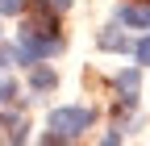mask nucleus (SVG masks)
Listing matches in <instances>:
<instances>
[{
    "mask_svg": "<svg viewBox=\"0 0 150 146\" xmlns=\"http://www.w3.org/2000/svg\"><path fill=\"white\" fill-rule=\"evenodd\" d=\"M92 121H96V113H92L88 104H63V108H54V113L46 117L42 142H71L83 130H92Z\"/></svg>",
    "mask_w": 150,
    "mask_h": 146,
    "instance_id": "f03ea898",
    "label": "nucleus"
},
{
    "mask_svg": "<svg viewBox=\"0 0 150 146\" xmlns=\"http://www.w3.org/2000/svg\"><path fill=\"white\" fill-rule=\"evenodd\" d=\"M121 25H134V29H150V0H129L121 4Z\"/></svg>",
    "mask_w": 150,
    "mask_h": 146,
    "instance_id": "20e7f679",
    "label": "nucleus"
},
{
    "mask_svg": "<svg viewBox=\"0 0 150 146\" xmlns=\"http://www.w3.org/2000/svg\"><path fill=\"white\" fill-rule=\"evenodd\" d=\"M54 84H59V75H54L50 67H42V63H33V71H29V88H33V92H50Z\"/></svg>",
    "mask_w": 150,
    "mask_h": 146,
    "instance_id": "39448f33",
    "label": "nucleus"
},
{
    "mask_svg": "<svg viewBox=\"0 0 150 146\" xmlns=\"http://www.w3.org/2000/svg\"><path fill=\"white\" fill-rule=\"evenodd\" d=\"M42 4H46L50 13H63V9H71V0H42Z\"/></svg>",
    "mask_w": 150,
    "mask_h": 146,
    "instance_id": "9d476101",
    "label": "nucleus"
},
{
    "mask_svg": "<svg viewBox=\"0 0 150 146\" xmlns=\"http://www.w3.org/2000/svg\"><path fill=\"white\" fill-rule=\"evenodd\" d=\"M96 42H100V50H129V42L121 38V29H117V25H108Z\"/></svg>",
    "mask_w": 150,
    "mask_h": 146,
    "instance_id": "423d86ee",
    "label": "nucleus"
},
{
    "mask_svg": "<svg viewBox=\"0 0 150 146\" xmlns=\"http://www.w3.org/2000/svg\"><path fill=\"white\" fill-rule=\"evenodd\" d=\"M129 50H134V59H138L142 67H150V33H146V38H138V42L129 46Z\"/></svg>",
    "mask_w": 150,
    "mask_h": 146,
    "instance_id": "0eeeda50",
    "label": "nucleus"
},
{
    "mask_svg": "<svg viewBox=\"0 0 150 146\" xmlns=\"http://www.w3.org/2000/svg\"><path fill=\"white\" fill-rule=\"evenodd\" d=\"M17 59H21V63H46L50 59V54H59L63 50V38H59V33H54V21H29L21 33H17Z\"/></svg>",
    "mask_w": 150,
    "mask_h": 146,
    "instance_id": "f257e3e1",
    "label": "nucleus"
},
{
    "mask_svg": "<svg viewBox=\"0 0 150 146\" xmlns=\"http://www.w3.org/2000/svg\"><path fill=\"white\" fill-rule=\"evenodd\" d=\"M13 59H17V50H13V46H4V50H0V71H4Z\"/></svg>",
    "mask_w": 150,
    "mask_h": 146,
    "instance_id": "9b49d317",
    "label": "nucleus"
},
{
    "mask_svg": "<svg viewBox=\"0 0 150 146\" xmlns=\"http://www.w3.org/2000/svg\"><path fill=\"white\" fill-rule=\"evenodd\" d=\"M112 88L121 92V104H138V92H142V75H138V67H125L112 75Z\"/></svg>",
    "mask_w": 150,
    "mask_h": 146,
    "instance_id": "7ed1b4c3",
    "label": "nucleus"
},
{
    "mask_svg": "<svg viewBox=\"0 0 150 146\" xmlns=\"http://www.w3.org/2000/svg\"><path fill=\"white\" fill-rule=\"evenodd\" d=\"M13 100H17V84H13V79L4 75V79H0V108H8Z\"/></svg>",
    "mask_w": 150,
    "mask_h": 146,
    "instance_id": "6e6552de",
    "label": "nucleus"
},
{
    "mask_svg": "<svg viewBox=\"0 0 150 146\" xmlns=\"http://www.w3.org/2000/svg\"><path fill=\"white\" fill-rule=\"evenodd\" d=\"M0 13H4V17H17V13H25V0H0Z\"/></svg>",
    "mask_w": 150,
    "mask_h": 146,
    "instance_id": "1a4fd4ad",
    "label": "nucleus"
}]
</instances>
